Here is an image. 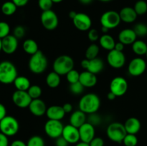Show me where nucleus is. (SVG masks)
Here are the masks:
<instances>
[{
	"label": "nucleus",
	"instance_id": "6",
	"mask_svg": "<svg viewBox=\"0 0 147 146\" xmlns=\"http://www.w3.org/2000/svg\"><path fill=\"white\" fill-rule=\"evenodd\" d=\"M20 124L15 117L7 115L0 121V131L8 137L14 136L18 133Z\"/></svg>",
	"mask_w": 147,
	"mask_h": 146
},
{
	"label": "nucleus",
	"instance_id": "39",
	"mask_svg": "<svg viewBox=\"0 0 147 146\" xmlns=\"http://www.w3.org/2000/svg\"><path fill=\"white\" fill-rule=\"evenodd\" d=\"M69 88H70V91L71 92V93L78 95V94H80L83 92L85 87L80 82H78L70 84Z\"/></svg>",
	"mask_w": 147,
	"mask_h": 146
},
{
	"label": "nucleus",
	"instance_id": "54",
	"mask_svg": "<svg viewBox=\"0 0 147 146\" xmlns=\"http://www.w3.org/2000/svg\"><path fill=\"white\" fill-rule=\"evenodd\" d=\"M76 146H90V144L88 143H86V142L79 141L76 144Z\"/></svg>",
	"mask_w": 147,
	"mask_h": 146
},
{
	"label": "nucleus",
	"instance_id": "58",
	"mask_svg": "<svg viewBox=\"0 0 147 146\" xmlns=\"http://www.w3.org/2000/svg\"><path fill=\"white\" fill-rule=\"evenodd\" d=\"M63 1V0H53V3H60V2H62Z\"/></svg>",
	"mask_w": 147,
	"mask_h": 146
},
{
	"label": "nucleus",
	"instance_id": "44",
	"mask_svg": "<svg viewBox=\"0 0 147 146\" xmlns=\"http://www.w3.org/2000/svg\"><path fill=\"white\" fill-rule=\"evenodd\" d=\"M88 38L90 42H93L99 40L100 37H99V34L97 30L95 29H89L88 33Z\"/></svg>",
	"mask_w": 147,
	"mask_h": 146
},
{
	"label": "nucleus",
	"instance_id": "50",
	"mask_svg": "<svg viewBox=\"0 0 147 146\" xmlns=\"http://www.w3.org/2000/svg\"><path fill=\"white\" fill-rule=\"evenodd\" d=\"M63 110H64L65 113V114H67V113H70L72 111H73V105H72L70 103H65V104H63Z\"/></svg>",
	"mask_w": 147,
	"mask_h": 146
},
{
	"label": "nucleus",
	"instance_id": "8",
	"mask_svg": "<svg viewBox=\"0 0 147 146\" xmlns=\"http://www.w3.org/2000/svg\"><path fill=\"white\" fill-rule=\"evenodd\" d=\"M64 125L60 120H48L45 124V132L49 137L57 139L62 136Z\"/></svg>",
	"mask_w": 147,
	"mask_h": 146
},
{
	"label": "nucleus",
	"instance_id": "9",
	"mask_svg": "<svg viewBox=\"0 0 147 146\" xmlns=\"http://www.w3.org/2000/svg\"><path fill=\"white\" fill-rule=\"evenodd\" d=\"M42 25L45 29L52 30L55 29L59 24L58 17L57 14L52 9L42 11L40 17Z\"/></svg>",
	"mask_w": 147,
	"mask_h": 146
},
{
	"label": "nucleus",
	"instance_id": "56",
	"mask_svg": "<svg viewBox=\"0 0 147 146\" xmlns=\"http://www.w3.org/2000/svg\"><path fill=\"white\" fill-rule=\"evenodd\" d=\"M93 1V0H79V1L83 4H89Z\"/></svg>",
	"mask_w": 147,
	"mask_h": 146
},
{
	"label": "nucleus",
	"instance_id": "17",
	"mask_svg": "<svg viewBox=\"0 0 147 146\" xmlns=\"http://www.w3.org/2000/svg\"><path fill=\"white\" fill-rule=\"evenodd\" d=\"M79 133H80V141L90 143L96 136V130L95 126L90 123L86 122L81 127H79Z\"/></svg>",
	"mask_w": 147,
	"mask_h": 146
},
{
	"label": "nucleus",
	"instance_id": "31",
	"mask_svg": "<svg viewBox=\"0 0 147 146\" xmlns=\"http://www.w3.org/2000/svg\"><path fill=\"white\" fill-rule=\"evenodd\" d=\"M17 7L11 1H5L4 3H3L1 7V12L6 16H11L14 14L17 11Z\"/></svg>",
	"mask_w": 147,
	"mask_h": 146
},
{
	"label": "nucleus",
	"instance_id": "46",
	"mask_svg": "<svg viewBox=\"0 0 147 146\" xmlns=\"http://www.w3.org/2000/svg\"><path fill=\"white\" fill-rule=\"evenodd\" d=\"M69 143L63 136L55 139V146H68Z\"/></svg>",
	"mask_w": 147,
	"mask_h": 146
},
{
	"label": "nucleus",
	"instance_id": "1",
	"mask_svg": "<svg viewBox=\"0 0 147 146\" xmlns=\"http://www.w3.org/2000/svg\"><path fill=\"white\" fill-rule=\"evenodd\" d=\"M78 107L86 114L97 113L100 107V100L95 93H88L80 98Z\"/></svg>",
	"mask_w": 147,
	"mask_h": 146
},
{
	"label": "nucleus",
	"instance_id": "11",
	"mask_svg": "<svg viewBox=\"0 0 147 146\" xmlns=\"http://www.w3.org/2000/svg\"><path fill=\"white\" fill-rule=\"evenodd\" d=\"M126 60L124 53L116 50H111L107 54V62L112 68H122L126 63Z\"/></svg>",
	"mask_w": 147,
	"mask_h": 146
},
{
	"label": "nucleus",
	"instance_id": "55",
	"mask_svg": "<svg viewBox=\"0 0 147 146\" xmlns=\"http://www.w3.org/2000/svg\"><path fill=\"white\" fill-rule=\"evenodd\" d=\"M76 14H77V12H76V11H70V12H69V17H70V19H73L76 17Z\"/></svg>",
	"mask_w": 147,
	"mask_h": 146
},
{
	"label": "nucleus",
	"instance_id": "13",
	"mask_svg": "<svg viewBox=\"0 0 147 146\" xmlns=\"http://www.w3.org/2000/svg\"><path fill=\"white\" fill-rule=\"evenodd\" d=\"M80 64L83 69L95 74L100 73L104 68V63L103 60L98 57L93 60H88L86 58L82 60Z\"/></svg>",
	"mask_w": 147,
	"mask_h": 146
},
{
	"label": "nucleus",
	"instance_id": "3",
	"mask_svg": "<svg viewBox=\"0 0 147 146\" xmlns=\"http://www.w3.org/2000/svg\"><path fill=\"white\" fill-rule=\"evenodd\" d=\"M17 76V67L11 62L4 60L0 62V82L4 84H11Z\"/></svg>",
	"mask_w": 147,
	"mask_h": 146
},
{
	"label": "nucleus",
	"instance_id": "38",
	"mask_svg": "<svg viewBox=\"0 0 147 146\" xmlns=\"http://www.w3.org/2000/svg\"><path fill=\"white\" fill-rule=\"evenodd\" d=\"M134 30L137 37H145L147 35V25L144 23H138L134 26Z\"/></svg>",
	"mask_w": 147,
	"mask_h": 146
},
{
	"label": "nucleus",
	"instance_id": "52",
	"mask_svg": "<svg viewBox=\"0 0 147 146\" xmlns=\"http://www.w3.org/2000/svg\"><path fill=\"white\" fill-rule=\"evenodd\" d=\"M124 47H125V45L123 44V43L119 42L116 43L114 50H117V51H119V52H123V50H124Z\"/></svg>",
	"mask_w": 147,
	"mask_h": 146
},
{
	"label": "nucleus",
	"instance_id": "59",
	"mask_svg": "<svg viewBox=\"0 0 147 146\" xmlns=\"http://www.w3.org/2000/svg\"><path fill=\"white\" fill-rule=\"evenodd\" d=\"M2 51V42H1V39H0V52Z\"/></svg>",
	"mask_w": 147,
	"mask_h": 146
},
{
	"label": "nucleus",
	"instance_id": "57",
	"mask_svg": "<svg viewBox=\"0 0 147 146\" xmlns=\"http://www.w3.org/2000/svg\"><path fill=\"white\" fill-rule=\"evenodd\" d=\"M109 31V29L108 28H106V27H101V31L103 33H104V34H107V32Z\"/></svg>",
	"mask_w": 147,
	"mask_h": 146
},
{
	"label": "nucleus",
	"instance_id": "24",
	"mask_svg": "<svg viewBox=\"0 0 147 146\" xmlns=\"http://www.w3.org/2000/svg\"><path fill=\"white\" fill-rule=\"evenodd\" d=\"M125 129L128 134L136 135L141 130V122L138 118L131 117L126 120L124 124Z\"/></svg>",
	"mask_w": 147,
	"mask_h": 146
},
{
	"label": "nucleus",
	"instance_id": "51",
	"mask_svg": "<svg viewBox=\"0 0 147 146\" xmlns=\"http://www.w3.org/2000/svg\"><path fill=\"white\" fill-rule=\"evenodd\" d=\"M10 146H27V143L21 140H15L11 143Z\"/></svg>",
	"mask_w": 147,
	"mask_h": 146
},
{
	"label": "nucleus",
	"instance_id": "5",
	"mask_svg": "<svg viewBox=\"0 0 147 146\" xmlns=\"http://www.w3.org/2000/svg\"><path fill=\"white\" fill-rule=\"evenodd\" d=\"M126 134L127 133L125 129L124 125L119 122L111 123L109 125L106 129L107 137L115 143H122Z\"/></svg>",
	"mask_w": 147,
	"mask_h": 146
},
{
	"label": "nucleus",
	"instance_id": "25",
	"mask_svg": "<svg viewBox=\"0 0 147 146\" xmlns=\"http://www.w3.org/2000/svg\"><path fill=\"white\" fill-rule=\"evenodd\" d=\"M87 122V116L80 110L73 112L70 117V124L79 128Z\"/></svg>",
	"mask_w": 147,
	"mask_h": 146
},
{
	"label": "nucleus",
	"instance_id": "60",
	"mask_svg": "<svg viewBox=\"0 0 147 146\" xmlns=\"http://www.w3.org/2000/svg\"><path fill=\"white\" fill-rule=\"evenodd\" d=\"M100 1H103V2H108V1H111L112 0H99Z\"/></svg>",
	"mask_w": 147,
	"mask_h": 146
},
{
	"label": "nucleus",
	"instance_id": "28",
	"mask_svg": "<svg viewBox=\"0 0 147 146\" xmlns=\"http://www.w3.org/2000/svg\"><path fill=\"white\" fill-rule=\"evenodd\" d=\"M22 47L24 51L27 54L32 55L39 51V47L37 43L32 39H27L23 42Z\"/></svg>",
	"mask_w": 147,
	"mask_h": 146
},
{
	"label": "nucleus",
	"instance_id": "36",
	"mask_svg": "<svg viewBox=\"0 0 147 146\" xmlns=\"http://www.w3.org/2000/svg\"><path fill=\"white\" fill-rule=\"evenodd\" d=\"M122 143L125 146H136L138 144V138L136 135L127 133Z\"/></svg>",
	"mask_w": 147,
	"mask_h": 146
},
{
	"label": "nucleus",
	"instance_id": "19",
	"mask_svg": "<svg viewBox=\"0 0 147 146\" xmlns=\"http://www.w3.org/2000/svg\"><path fill=\"white\" fill-rule=\"evenodd\" d=\"M28 108L33 115L36 117H41L46 114L47 107L45 102L39 98L32 100Z\"/></svg>",
	"mask_w": 147,
	"mask_h": 146
},
{
	"label": "nucleus",
	"instance_id": "4",
	"mask_svg": "<svg viewBox=\"0 0 147 146\" xmlns=\"http://www.w3.org/2000/svg\"><path fill=\"white\" fill-rule=\"evenodd\" d=\"M75 62L73 59L67 54H63L55 60L53 62V71L58 74L66 75L70 70L74 69Z\"/></svg>",
	"mask_w": 147,
	"mask_h": 146
},
{
	"label": "nucleus",
	"instance_id": "42",
	"mask_svg": "<svg viewBox=\"0 0 147 146\" xmlns=\"http://www.w3.org/2000/svg\"><path fill=\"white\" fill-rule=\"evenodd\" d=\"M101 117L98 114H97L96 113H92V114L89 115L88 117V123H90L91 125H93V126H97L101 123Z\"/></svg>",
	"mask_w": 147,
	"mask_h": 146
},
{
	"label": "nucleus",
	"instance_id": "33",
	"mask_svg": "<svg viewBox=\"0 0 147 146\" xmlns=\"http://www.w3.org/2000/svg\"><path fill=\"white\" fill-rule=\"evenodd\" d=\"M27 92H28L29 95L30 96L32 100L34 99H39L40 97V96L42 95V88L37 84H33L30 87V88L27 90Z\"/></svg>",
	"mask_w": 147,
	"mask_h": 146
},
{
	"label": "nucleus",
	"instance_id": "40",
	"mask_svg": "<svg viewBox=\"0 0 147 146\" xmlns=\"http://www.w3.org/2000/svg\"><path fill=\"white\" fill-rule=\"evenodd\" d=\"M10 27L8 23L5 21H0V39L3 38L9 35Z\"/></svg>",
	"mask_w": 147,
	"mask_h": 146
},
{
	"label": "nucleus",
	"instance_id": "10",
	"mask_svg": "<svg viewBox=\"0 0 147 146\" xmlns=\"http://www.w3.org/2000/svg\"><path fill=\"white\" fill-rule=\"evenodd\" d=\"M146 69V61L142 57H136L129 62L128 65V73L133 77H139L144 73Z\"/></svg>",
	"mask_w": 147,
	"mask_h": 146
},
{
	"label": "nucleus",
	"instance_id": "61",
	"mask_svg": "<svg viewBox=\"0 0 147 146\" xmlns=\"http://www.w3.org/2000/svg\"><path fill=\"white\" fill-rule=\"evenodd\" d=\"M146 58H147V52H146Z\"/></svg>",
	"mask_w": 147,
	"mask_h": 146
},
{
	"label": "nucleus",
	"instance_id": "29",
	"mask_svg": "<svg viewBox=\"0 0 147 146\" xmlns=\"http://www.w3.org/2000/svg\"><path fill=\"white\" fill-rule=\"evenodd\" d=\"M132 45V50L134 52L139 56L146 55L147 52V44L143 40H136Z\"/></svg>",
	"mask_w": 147,
	"mask_h": 146
},
{
	"label": "nucleus",
	"instance_id": "16",
	"mask_svg": "<svg viewBox=\"0 0 147 146\" xmlns=\"http://www.w3.org/2000/svg\"><path fill=\"white\" fill-rule=\"evenodd\" d=\"M62 136L68 142L69 144H76L80 140L79 129L70 124L64 126Z\"/></svg>",
	"mask_w": 147,
	"mask_h": 146
},
{
	"label": "nucleus",
	"instance_id": "47",
	"mask_svg": "<svg viewBox=\"0 0 147 146\" xmlns=\"http://www.w3.org/2000/svg\"><path fill=\"white\" fill-rule=\"evenodd\" d=\"M0 146H9L8 136L0 132Z\"/></svg>",
	"mask_w": 147,
	"mask_h": 146
},
{
	"label": "nucleus",
	"instance_id": "2",
	"mask_svg": "<svg viewBox=\"0 0 147 146\" xmlns=\"http://www.w3.org/2000/svg\"><path fill=\"white\" fill-rule=\"evenodd\" d=\"M48 61L44 53L39 50L35 54L31 55L28 62L30 71L35 74H40L44 72L47 68Z\"/></svg>",
	"mask_w": 147,
	"mask_h": 146
},
{
	"label": "nucleus",
	"instance_id": "27",
	"mask_svg": "<svg viewBox=\"0 0 147 146\" xmlns=\"http://www.w3.org/2000/svg\"><path fill=\"white\" fill-rule=\"evenodd\" d=\"M13 83L17 90L22 91H27L31 86L30 80L24 76H17Z\"/></svg>",
	"mask_w": 147,
	"mask_h": 146
},
{
	"label": "nucleus",
	"instance_id": "26",
	"mask_svg": "<svg viewBox=\"0 0 147 146\" xmlns=\"http://www.w3.org/2000/svg\"><path fill=\"white\" fill-rule=\"evenodd\" d=\"M99 44L100 47L104 50L111 51V50H114L115 45H116V42L112 36L108 34H103L101 37L99 38Z\"/></svg>",
	"mask_w": 147,
	"mask_h": 146
},
{
	"label": "nucleus",
	"instance_id": "49",
	"mask_svg": "<svg viewBox=\"0 0 147 146\" xmlns=\"http://www.w3.org/2000/svg\"><path fill=\"white\" fill-rule=\"evenodd\" d=\"M11 1H13L17 7H22L27 5L29 0H11Z\"/></svg>",
	"mask_w": 147,
	"mask_h": 146
},
{
	"label": "nucleus",
	"instance_id": "21",
	"mask_svg": "<svg viewBox=\"0 0 147 146\" xmlns=\"http://www.w3.org/2000/svg\"><path fill=\"white\" fill-rule=\"evenodd\" d=\"M79 82L84 86V87L90 88L94 87L97 84L98 79L96 74L86 70L80 73Z\"/></svg>",
	"mask_w": 147,
	"mask_h": 146
},
{
	"label": "nucleus",
	"instance_id": "14",
	"mask_svg": "<svg viewBox=\"0 0 147 146\" xmlns=\"http://www.w3.org/2000/svg\"><path fill=\"white\" fill-rule=\"evenodd\" d=\"M74 26L77 29L86 31L90 29L92 26L91 18L85 13H77L76 17L73 19Z\"/></svg>",
	"mask_w": 147,
	"mask_h": 146
},
{
	"label": "nucleus",
	"instance_id": "18",
	"mask_svg": "<svg viewBox=\"0 0 147 146\" xmlns=\"http://www.w3.org/2000/svg\"><path fill=\"white\" fill-rule=\"evenodd\" d=\"M2 42V51L7 54H11L17 51L18 48V39L14 35L7 36L1 40Z\"/></svg>",
	"mask_w": 147,
	"mask_h": 146
},
{
	"label": "nucleus",
	"instance_id": "34",
	"mask_svg": "<svg viewBox=\"0 0 147 146\" xmlns=\"http://www.w3.org/2000/svg\"><path fill=\"white\" fill-rule=\"evenodd\" d=\"M134 9L138 15H143L147 12V3L144 0H139L135 3Z\"/></svg>",
	"mask_w": 147,
	"mask_h": 146
},
{
	"label": "nucleus",
	"instance_id": "15",
	"mask_svg": "<svg viewBox=\"0 0 147 146\" xmlns=\"http://www.w3.org/2000/svg\"><path fill=\"white\" fill-rule=\"evenodd\" d=\"M12 102L20 108H27L29 107L32 99L29 95L27 91L16 90L12 94Z\"/></svg>",
	"mask_w": 147,
	"mask_h": 146
},
{
	"label": "nucleus",
	"instance_id": "41",
	"mask_svg": "<svg viewBox=\"0 0 147 146\" xmlns=\"http://www.w3.org/2000/svg\"><path fill=\"white\" fill-rule=\"evenodd\" d=\"M53 4V0H38V6L42 11L52 9Z\"/></svg>",
	"mask_w": 147,
	"mask_h": 146
},
{
	"label": "nucleus",
	"instance_id": "7",
	"mask_svg": "<svg viewBox=\"0 0 147 146\" xmlns=\"http://www.w3.org/2000/svg\"><path fill=\"white\" fill-rule=\"evenodd\" d=\"M121 21V20L119 13L113 10L106 11L100 18V23L102 27H106L109 29L116 28L120 24Z\"/></svg>",
	"mask_w": 147,
	"mask_h": 146
},
{
	"label": "nucleus",
	"instance_id": "23",
	"mask_svg": "<svg viewBox=\"0 0 147 146\" xmlns=\"http://www.w3.org/2000/svg\"><path fill=\"white\" fill-rule=\"evenodd\" d=\"M119 15L121 21L127 24H131L136 21L138 14H136L134 8L130 7H125L121 9Z\"/></svg>",
	"mask_w": 147,
	"mask_h": 146
},
{
	"label": "nucleus",
	"instance_id": "37",
	"mask_svg": "<svg viewBox=\"0 0 147 146\" xmlns=\"http://www.w3.org/2000/svg\"><path fill=\"white\" fill-rule=\"evenodd\" d=\"M80 74L78 70L73 69L70 70L67 74H66V79L67 81L70 84H73V83H76L79 82V79H80Z\"/></svg>",
	"mask_w": 147,
	"mask_h": 146
},
{
	"label": "nucleus",
	"instance_id": "20",
	"mask_svg": "<svg viewBox=\"0 0 147 146\" xmlns=\"http://www.w3.org/2000/svg\"><path fill=\"white\" fill-rule=\"evenodd\" d=\"M137 36L133 29H124L119 32L118 39L119 42L123 43L124 45L132 44L136 40Z\"/></svg>",
	"mask_w": 147,
	"mask_h": 146
},
{
	"label": "nucleus",
	"instance_id": "35",
	"mask_svg": "<svg viewBox=\"0 0 147 146\" xmlns=\"http://www.w3.org/2000/svg\"><path fill=\"white\" fill-rule=\"evenodd\" d=\"M27 146H45V141L41 136L33 135L27 140Z\"/></svg>",
	"mask_w": 147,
	"mask_h": 146
},
{
	"label": "nucleus",
	"instance_id": "30",
	"mask_svg": "<svg viewBox=\"0 0 147 146\" xmlns=\"http://www.w3.org/2000/svg\"><path fill=\"white\" fill-rule=\"evenodd\" d=\"M46 83L50 88H56L60 84V75L55 71L51 72L47 75Z\"/></svg>",
	"mask_w": 147,
	"mask_h": 146
},
{
	"label": "nucleus",
	"instance_id": "32",
	"mask_svg": "<svg viewBox=\"0 0 147 146\" xmlns=\"http://www.w3.org/2000/svg\"><path fill=\"white\" fill-rule=\"evenodd\" d=\"M100 52L99 46L96 44H92L89 46L86 51V58L88 60H93L97 58Z\"/></svg>",
	"mask_w": 147,
	"mask_h": 146
},
{
	"label": "nucleus",
	"instance_id": "22",
	"mask_svg": "<svg viewBox=\"0 0 147 146\" xmlns=\"http://www.w3.org/2000/svg\"><path fill=\"white\" fill-rule=\"evenodd\" d=\"M46 115L48 117L49 120H60L61 121L64 118L65 115L63 106L59 105H52L47 107Z\"/></svg>",
	"mask_w": 147,
	"mask_h": 146
},
{
	"label": "nucleus",
	"instance_id": "43",
	"mask_svg": "<svg viewBox=\"0 0 147 146\" xmlns=\"http://www.w3.org/2000/svg\"><path fill=\"white\" fill-rule=\"evenodd\" d=\"M24 34H25V29L23 26L18 25L14 29V34L13 35L17 37L18 40L24 37Z\"/></svg>",
	"mask_w": 147,
	"mask_h": 146
},
{
	"label": "nucleus",
	"instance_id": "45",
	"mask_svg": "<svg viewBox=\"0 0 147 146\" xmlns=\"http://www.w3.org/2000/svg\"><path fill=\"white\" fill-rule=\"evenodd\" d=\"M89 144L90 146H104V140L100 137H95Z\"/></svg>",
	"mask_w": 147,
	"mask_h": 146
},
{
	"label": "nucleus",
	"instance_id": "48",
	"mask_svg": "<svg viewBox=\"0 0 147 146\" xmlns=\"http://www.w3.org/2000/svg\"><path fill=\"white\" fill-rule=\"evenodd\" d=\"M7 116V109L3 104L0 103V121Z\"/></svg>",
	"mask_w": 147,
	"mask_h": 146
},
{
	"label": "nucleus",
	"instance_id": "12",
	"mask_svg": "<svg viewBox=\"0 0 147 146\" xmlns=\"http://www.w3.org/2000/svg\"><path fill=\"white\" fill-rule=\"evenodd\" d=\"M128 82L122 77L113 78L110 83V91L114 93L116 97H121L128 90Z\"/></svg>",
	"mask_w": 147,
	"mask_h": 146
},
{
	"label": "nucleus",
	"instance_id": "53",
	"mask_svg": "<svg viewBox=\"0 0 147 146\" xmlns=\"http://www.w3.org/2000/svg\"><path fill=\"white\" fill-rule=\"evenodd\" d=\"M116 96L115 95L114 93H113V92H112L110 91L109 93H108V94H107V98L109 99V100H115V99H116Z\"/></svg>",
	"mask_w": 147,
	"mask_h": 146
}]
</instances>
